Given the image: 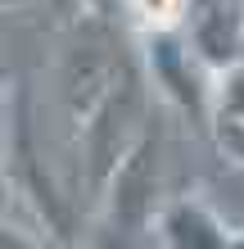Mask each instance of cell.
<instances>
[{
    "mask_svg": "<svg viewBox=\"0 0 244 249\" xmlns=\"http://www.w3.org/2000/svg\"><path fill=\"white\" fill-rule=\"evenodd\" d=\"M163 154H167V131H163L159 118H149L145 131L136 136V145L118 159V168L109 172V181L91 199L95 240H104V245L149 240L154 213L167 199L163 195Z\"/></svg>",
    "mask_w": 244,
    "mask_h": 249,
    "instance_id": "cell-1",
    "label": "cell"
},
{
    "mask_svg": "<svg viewBox=\"0 0 244 249\" xmlns=\"http://www.w3.org/2000/svg\"><path fill=\"white\" fill-rule=\"evenodd\" d=\"M149 118H154L149 113V77H140V68L131 59H122V68L109 82V91L73 123V136H77V190H86V199L99 195V186L109 181L118 159L136 145V136L145 131Z\"/></svg>",
    "mask_w": 244,
    "mask_h": 249,
    "instance_id": "cell-2",
    "label": "cell"
},
{
    "mask_svg": "<svg viewBox=\"0 0 244 249\" xmlns=\"http://www.w3.org/2000/svg\"><path fill=\"white\" fill-rule=\"evenodd\" d=\"M122 59L127 54L113 46V32L104 18H91L86 9L73 14V36H68L64 59H59V105L73 123L109 91Z\"/></svg>",
    "mask_w": 244,
    "mask_h": 249,
    "instance_id": "cell-3",
    "label": "cell"
},
{
    "mask_svg": "<svg viewBox=\"0 0 244 249\" xmlns=\"http://www.w3.org/2000/svg\"><path fill=\"white\" fill-rule=\"evenodd\" d=\"M9 177H14V190L18 199H27L36 209V222L46 227V240H64L68 231H77L73 222V195H64L54 186L46 159H41V145H36V127L27 118V100H18L14 109V131H9Z\"/></svg>",
    "mask_w": 244,
    "mask_h": 249,
    "instance_id": "cell-4",
    "label": "cell"
},
{
    "mask_svg": "<svg viewBox=\"0 0 244 249\" xmlns=\"http://www.w3.org/2000/svg\"><path fill=\"white\" fill-rule=\"evenodd\" d=\"M145 41V77L154 82L172 109L181 113H195L204 123L208 113V86H212V72L195 59V50L185 46L181 27L177 32H154V36H140Z\"/></svg>",
    "mask_w": 244,
    "mask_h": 249,
    "instance_id": "cell-5",
    "label": "cell"
},
{
    "mask_svg": "<svg viewBox=\"0 0 244 249\" xmlns=\"http://www.w3.org/2000/svg\"><path fill=\"white\" fill-rule=\"evenodd\" d=\"M181 36L208 72L240 64L244 59V9H240V0H190Z\"/></svg>",
    "mask_w": 244,
    "mask_h": 249,
    "instance_id": "cell-6",
    "label": "cell"
},
{
    "mask_svg": "<svg viewBox=\"0 0 244 249\" xmlns=\"http://www.w3.org/2000/svg\"><path fill=\"white\" fill-rule=\"evenodd\" d=\"M149 240L167 249H231V227L204 195H177L159 204Z\"/></svg>",
    "mask_w": 244,
    "mask_h": 249,
    "instance_id": "cell-7",
    "label": "cell"
},
{
    "mask_svg": "<svg viewBox=\"0 0 244 249\" xmlns=\"http://www.w3.org/2000/svg\"><path fill=\"white\" fill-rule=\"evenodd\" d=\"M204 127H208L212 145H217L231 163L244 168V59L222 68V72H212Z\"/></svg>",
    "mask_w": 244,
    "mask_h": 249,
    "instance_id": "cell-8",
    "label": "cell"
},
{
    "mask_svg": "<svg viewBox=\"0 0 244 249\" xmlns=\"http://www.w3.org/2000/svg\"><path fill=\"white\" fill-rule=\"evenodd\" d=\"M118 9L136 36H154V32H177L185 23L190 0H118Z\"/></svg>",
    "mask_w": 244,
    "mask_h": 249,
    "instance_id": "cell-9",
    "label": "cell"
},
{
    "mask_svg": "<svg viewBox=\"0 0 244 249\" xmlns=\"http://www.w3.org/2000/svg\"><path fill=\"white\" fill-rule=\"evenodd\" d=\"M18 9H68V14H81V0H0V14H18Z\"/></svg>",
    "mask_w": 244,
    "mask_h": 249,
    "instance_id": "cell-10",
    "label": "cell"
},
{
    "mask_svg": "<svg viewBox=\"0 0 244 249\" xmlns=\"http://www.w3.org/2000/svg\"><path fill=\"white\" fill-rule=\"evenodd\" d=\"M240 9H244V0H240Z\"/></svg>",
    "mask_w": 244,
    "mask_h": 249,
    "instance_id": "cell-11",
    "label": "cell"
}]
</instances>
